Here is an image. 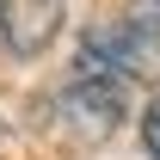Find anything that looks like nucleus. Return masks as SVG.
Instances as JSON below:
<instances>
[{"mask_svg": "<svg viewBox=\"0 0 160 160\" xmlns=\"http://www.w3.org/2000/svg\"><path fill=\"white\" fill-rule=\"evenodd\" d=\"M62 31V0H0V37L12 56H43Z\"/></svg>", "mask_w": 160, "mask_h": 160, "instance_id": "nucleus-2", "label": "nucleus"}, {"mask_svg": "<svg viewBox=\"0 0 160 160\" xmlns=\"http://www.w3.org/2000/svg\"><path fill=\"white\" fill-rule=\"evenodd\" d=\"M62 117L80 136H111L123 123V80H99V74H74L62 92Z\"/></svg>", "mask_w": 160, "mask_h": 160, "instance_id": "nucleus-1", "label": "nucleus"}, {"mask_svg": "<svg viewBox=\"0 0 160 160\" xmlns=\"http://www.w3.org/2000/svg\"><path fill=\"white\" fill-rule=\"evenodd\" d=\"M142 136H148V154L160 160V99L148 105V117H142Z\"/></svg>", "mask_w": 160, "mask_h": 160, "instance_id": "nucleus-3", "label": "nucleus"}]
</instances>
